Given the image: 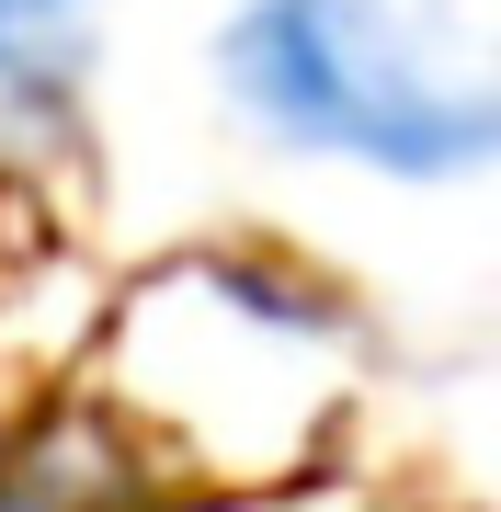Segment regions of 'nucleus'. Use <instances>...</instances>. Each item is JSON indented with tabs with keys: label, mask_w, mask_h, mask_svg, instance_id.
Masks as SVG:
<instances>
[{
	"label": "nucleus",
	"mask_w": 501,
	"mask_h": 512,
	"mask_svg": "<svg viewBox=\"0 0 501 512\" xmlns=\"http://www.w3.org/2000/svg\"><path fill=\"white\" fill-rule=\"evenodd\" d=\"M217 80L274 148L353 160L388 183L501 171V46L456 0H240Z\"/></svg>",
	"instance_id": "f257e3e1"
},
{
	"label": "nucleus",
	"mask_w": 501,
	"mask_h": 512,
	"mask_svg": "<svg viewBox=\"0 0 501 512\" xmlns=\"http://www.w3.org/2000/svg\"><path fill=\"white\" fill-rule=\"evenodd\" d=\"M80 23H92V0H0V126H23V114H46L69 92V57H80Z\"/></svg>",
	"instance_id": "f03ea898"
}]
</instances>
